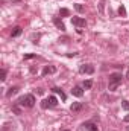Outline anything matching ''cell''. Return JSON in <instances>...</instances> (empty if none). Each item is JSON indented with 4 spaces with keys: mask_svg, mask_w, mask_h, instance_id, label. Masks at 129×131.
I'll use <instances>...</instances> for the list:
<instances>
[{
    "mask_svg": "<svg viewBox=\"0 0 129 131\" xmlns=\"http://www.w3.org/2000/svg\"><path fill=\"white\" fill-rule=\"evenodd\" d=\"M126 79H128V81H129V70H128V72H126Z\"/></svg>",
    "mask_w": 129,
    "mask_h": 131,
    "instance_id": "25",
    "label": "cell"
},
{
    "mask_svg": "<svg viewBox=\"0 0 129 131\" xmlns=\"http://www.w3.org/2000/svg\"><path fill=\"white\" fill-rule=\"evenodd\" d=\"M41 108H43V110L53 108V104L50 102V99H49V98H47V99H43V101H41Z\"/></svg>",
    "mask_w": 129,
    "mask_h": 131,
    "instance_id": "9",
    "label": "cell"
},
{
    "mask_svg": "<svg viewBox=\"0 0 129 131\" xmlns=\"http://www.w3.org/2000/svg\"><path fill=\"white\" fill-rule=\"evenodd\" d=\"M59 15H61V17H68V15H70V11H68L67 8H62V9L59 11Z\"/></svg>",
    "mask_w": 129,
    "mask_h": 131,
    "instance_id": "16",
    "label": "cell"
},
{
    "mask_svg": "<svg viewBox=\"0 0 129 131\" xmlns=\"http://www.w3.org/2000/svg\"><path fill=\"white\" fill-rule=\"evenodd\" d=\"M18 90H20L18 87H11V89L6 92V96H8V98H11L12 95H17V93H18Z\"/></svg>",
    "mask_w": 129,
    "mask_h": 131,
    "instance_id": "11",
    "label": "cell"
},
{
    "mask_svg": "<svg viewBox=\"0 0 129 131\" xmlns=\"http://www.w3.org/2000/svg\"><path fill=\"white\" fill-rule=\"evenodd\" d=\"M53 23H55V26H56L59 31H65V25L62 23V20H59V18H53Z\"/></svg>",
    "mask_w": 129,
    "mask_h": 131,
    "instance_id": "10",
    "label": "cell"
},
{
    "mask_svg": "<svg viewBox=\"0 0 129 131\" xmlns=\"http://www.w3.org/2000/svg\"><path fill=\"white\" fill-rule=\"evenodd\" d=\"M74 9H76L78 12H84V11H85V8H84L81 3H76V5H74Z\"/></svg>",
    "mask_w": 129,
    "mask_h": 131,
    "instance_id": "18",
    "label": "cell"
},
{
    "mask_svg": "<svg viewBox=\"0 0 129 131\" xmlns=\"http://www.w3.org/2000/svg\"><path fill=\"white\" fill-rule=\"evenodd\" d=\"M2 81H6V69H2Z\"/></svg>",
    "mask_w": 129,
    "mask_h": 131,
    "instance_id": "20",
    "label": "cell"
},
{
    "mask_svg": "<svg viewBox=\"0 0 129 131\" xmlns=\"http://www.w3.org/2000/svg\"><path fill=\"white\" fill-rule=\"evenodd\" d=\"M125 122H129V114L128 116H125Z\"/></svg>",
    "mask_w": 129,
    "mask_h": 131,
    "instance_id": "24",
    "label": "cell"
},
{
    "mask_svg": "<svg viewBox=\"0 0 129 131\" xmlns=\"http://www.w3.org/2000/svg\"><path fill=\"white\" fill-rule=\"evenodd\" d=\"M71 95H73V96H76V98H82V95H84V90H82V87H79V85L73 87V90H71Z\"/></svg>",
    "mask_w": 129,
    "mask_h": 131,
    "instance_id": "8",
    "label": "cell"
},
{
    "mask_svg": "<svg viewBox=\"0 0 129 131\" xmlns=\"http://www.w3.org/2000/svg\"><path fill=\"white\" fill-rule=\"evenodd\" d=\"M53 73H56V67L55 66H46L44 69H43V72H41V75L43 76H47V75H53Z\"/></svg>",
    "mask_w": 129,
    "mask_h": 131,
    "instance_id": "5",
    "label": "cell"
},
{
    "mask_svg": "<svg viewBox=\"0 0 129 131\" xmlns=\"http://www.w3.org/2000/svg\"><path fill=\"white\" fill-rule=\"evenodd\" d=\"M103 5H105V0H100V5H99V11H100V14H103Z\"/></svg>",
    "mask_w": 129,
    "mask_h": 131,
    "instance_id": "21",
    "label": "cell"
},
{
    "mask_svg": "<svg viewBox=\"0 0 129 131\" xmlns=\"http://www.w3.org/2000/svg\"><path fill=\"white\" fill-rule=\"evenodd\" d=\"M21 32H23V29H21L20 26H15V28L12 29L11 35H12V37H18V35H21Z\"/></svg>",
    "mask_w": 129,
    "mask_h": 131,
    "instance_id": "13",
    "label": "cell"
},
{
    "mask_svg": "<svg viewBox=\"0 0 129 131\" xmlns=\"http://www.w3.org/2000/svg\"><path fill=\"white\" fill-rule=\"evenodd\" d=\"M91 87H93V81H91V79H88V81L84 82V89H85V90H90Z\"/></svg>",
    "mask_w": 129,
    "mask_h": 131,
    "instance_id": "15",
    "label": "cell"
},
{
    "mask_svg": "<svg viewBox=\"0 0 129 131\" xmlns=\"http://www.w3.org/2000/svg\"><path fill=\"white\" fill-rule=\"evenodd\" d=\"M12 2H20V0H12Z\"/></svg>",
    "mask_w": 129,
    "mask_h": 131,
    "instance_id": "26",
    "label": "cell"
},
{
    "mask_svg": "<svg viewBox=\"0 0 129 131\" xmlns=\"http://www.w3.org/2000/svg\"><path fill=\"white\" fill-rule=\"evenodd\" d=\"M119 15H120V17H126V9H125V6H123V5L119 8Z\"/></svg>",
    "mask_w": 129,
    "mask_h": 131,
    "instance_id": "17",
    "label": "cell"
},
{
    "mask_svg": "<svg viewBox=\"0 0 129 131\" xmlns=\"http://www.w3.org/2000/svg\"><path fill=\"white\" fill-rule=\"evenodd\" d=\"M128 131H129V127H128Z\"/></svg>",
    "mask_w": 129,
    "mask_h": 131,
    "instance_id": "28",
    "label": "cell"
},
{
    "mask_svg": "<svg viewBox=\"0 0 129 131\" xmlns=\"http://www.w3.org/2000/svg\"><path fill=\"white\" fill-rule=\"evenodd\" d=\"M52 90H53V93H56V95H59L62 101H65V99H67V96H65V93L62 92V90H61V89H58V87H55V89H52Z\"/></svg>",
    "mask_w": 129,
    "mask_h": 131,
    "instance_id": "12",
    "label": "cell"
},
{
    "mask_svg": "<svg viewBox=\"0 0 129 131\" xmlns=\"http://www.w3.org/2000/svg\"><path fill=\"white\" fill-rule=\"evenodd\" d=\"M76 55H78V53H67L68 58H73V57H76Z\"/></svg>",
    "mask_w": 129,
    "mask_h": 131,
    "instance_id": "23",
    "label": "cell"
},
{
    "mask_svg": "<svg viewBox=\"0 0 129 131\" xmlns=\"http://www.w3.org/2000/svg\"><path fill=\"white\" fill-rule=\"evenodd\" d=\"M35 57H36L35 53H26L24 55V60H31V58H35Z\"/></svg>",
    "mask_w": 129,
    "mask_h": 131,
    "instance_id": "22",
    "label": "cell"
},
{
    "mask_svg": "<svg viewBox=\"0 0 129 131\" xmlns=\"http://www.w3.org/2000/svg\"><path fill=\"white\" fill-rule=\"evenodd\" d=\"M79 72L81 73H85V75H93L94 73V66L93 64H82L79 67Z\"/></svg>",
    "mask_w": 129,
    "mask_h": 131,
    "instance_id": "4",
    "label": "cell"
},
{
    "mask_svg": "<svg viewBox=\"0 0 129 131\" xmlns=\"http://www.w3.org/2000/svg\"><path fill=\"white\" fill-rule=\"evenodd\" d=\"M82 127H84V130L85 131H97L99 130V127H97L94 122H85Z\"/></svg>",
    "mask_w": 129,
    "mask_h": 131,
    "instance_id": "7",
    "label": "cell"
},
{
    "mask_svg": "<svg viewBox=\"0 0 129 131\" xmlns=\"http://www.w3.org/2000/svg\"><path fill=\"white\" fill-rule=\"evenodd\" d=\"M20 107H21V105H20L18 102H15V104L12 105V111H14L15 114H21V108H20Z\"/></svg>",
    "mask_w": 129,
    "mask_h": 131,
    "instance_id": "14",
    "label": "cell"
},
{
    "mask_svg": "<svg viewBox=\"0 0 129 131\" xmlns=\"http://www.w3.org/2000/svg\"><path fill=\"white\" fill-rule=\"evenodd\" d=\"M122 107L125 111H129V101H122Z\"/></svg>",
    "mask_w": 129,
    "mask_h": 131,
    "instance_id": "19",
    "label": "cell"
},
{
    "mask_svg": "<svg viewBox=\"0 0 129 131\" xmlns=\"http://www.w3.org/2000/svg\"><path fill=\"white\" fill-rule=\"evenodd\" d=\"M82 108H84V104H82V102H73V104L70 105V111H71V113H79Z\"/></svg>",
    "mask_w": 129,
    "mask_h": 131,
    "instance_id": "6",
    "label": "cell"
},
{
    "mask_svg": "<svg viewBox=\"0 0 129 131\" xmlns=\"http://www.w3.org/2000/svg\"><path fill=\"white\" fill-rule=\"evenodd\" d=\"M122 73H111L109 75V85H108V89H109V92H115L117 90V87L120 85V82H122Z\"/></svg>",
    "mask_w": 129,
    "mask_h": 131,
    "instance_id": "1",
    "label": "cell"
},
{
    "mask_svg": "<svg viewBox=\"0 0 129 131\" xmlns=\"http://www.w3.org/2000/svg\"><path fill=\"white\" fill-rule=\"evenodd\" d=\"M62 131H70V130H62Z\"/></svg>",
    "mask_w": 129,
    "mask_h": 131,
    "instance_id": "27",
    "label": "cell"
},
{
    "mask_svg": "<svg viewBox=\"0 0 129 131\" xmlns=\"http://www.w3.org/2000/svg\"><path fill=\"white\" fill-rule=\"evenodd\" d=\"M17 102H18L23 108H32L36 101H35V96H33V95H24V96H21V98L18 99Z\"/></svg>",
    "mask_w": 129,
    "mask_h": 131,
    "instance_id": "2",
    "label": "cell"
},
{
    "mask_svg": "<svg viewBox=\"0 0 129 131\" xmlns=\"http://www.w3.org/2000/svg\"><path fill=\"white\" fill-rule=\"evenodd\" d=\"M71 25H74L76 28H85L87 26V21H85V18H82V17H73L71 18Z\"/></svg>",
    "mask_w": 129,
    "mask_h": 131,
    "instance_id": "3",
    "label": "cell"
}]
</instances>
